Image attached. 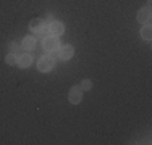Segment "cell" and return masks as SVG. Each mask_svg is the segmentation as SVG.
Wrapping results in <instances>:
<instances>
[{
	"instance_id": "cell-3",
	"label": "cell",
	"mask_w": 152,
	"mask_h": 145,
	"mask_svg": "<svg viewBox=\"0 0 152 145\" xmlns=\"http://www.w3.org/2000/svg\"><path fill=\"white\" fill-rule=\"evenodd\" d=\"M42 47H44L45 52H57V49L60 47V42L57 39V36H47V37H44Z\"/></svg>"
},
{
	"instance_id": "cell-1",
	"label": "cell",
	"mask_w": 152,
	"mask_h": 145,
	"mask_svg": "<svg viewBox=\"0 0 152 145\" xmlns=\"http://www.w3.org/2000/svg\"><path fill=\"white\" fill-rule=\"evenodd\" d=\"M53 68H55V58L52 55H44V57L39 58L37 70L41 72H49V71H52Z\"/></svg>"
},
{
	"instance_id": "cell-13",
	"label": "cell",
	"mask_w": 152,
	"mask_h": 145,
	"mask_svg": "<svg viewBox=\"0 0 152 145\" xmlns=\"http://www.w3.org/2000/svg\"><path fill=\"white\" fill-rule=\"evenodd\" d=\"M16 60H18V58L15 57V53H8V55L5 57V61L8 65H12V66H13V65H16Z\"/></svg>"
},
{
	"instance_id": "cell-11",
	"label": "cell",
	"mask_w": 152,
	"mask_h": 145,
	"mask_svg": "<svg viewBox=\"0 0 152 145\" xmlns=\"http://www.w3.org/2000/svg\"><path fill=\"white\" fill-rule=\"evenodd\" d=\"M10 50H12V53H15V55H16V53H20V55H21V52H24L23 45H21L20 42H12V44H10Z\"/></svg>"
},
{
	"instance_id": "cell-4",
	"label": "cell",
	"mask_w": 152,
	"mask_h": 145,
	"mask_svg": "<svg viewBox=\"0 0 152 145\" xmlns=\"http://www.w3.org/2000/svg\"><path fill=\"white\" fill-rule=\"evenodd\" d=\"M57 55H58L61 60H70V58L75 55L73 45H70V44H65V45L58 47V49H57Z\"/></svg>"
},
{
	"instance_id": "cell-9",
	"label": "cell",
	"mask_w": 152,
	"mask_h": 145,
	"mask_svg": "<svg viewBox=\"0 0 152 145\" xmlns=\"http://www.w3.org/2000/svg\"><path fill=\"white\" fill-rule=\"evenodd\" d=\"M21 45H23V50H32L36 47V39L32 36H26V37L21 41Z\"/></svg>"
},
{
	"instance_id": "cell-6",
	"label": "cell",
	"mask_w": 152,
	"mask_h": 145,
	"mask_svg": "<svg viewBox=\"0 0 152 145\" xmlns=\"http://www.w3.org/2000/svg\"><path fill=\"white\" fill-rule=\"evenodd\" d=\"M29 29L34 34H39V32H44L45 31V23L44 20H41V18H34V20L29 21Z\"/></svg>"
},
{
	"instance_id": "cell-12",
	"label": "cell",
	"mask_w": 152,
	"mask_h": 145,
	"mask_svg": "<svg viewBox=\"0 0 152 145\" xmlns=\"http://www.w3.org/2000/svg\"><path fill=\"white\" fill-rule=\"evenodd\" d=\"M81 90H91L92 89V82L89 81V79H84V81H81Z\"/></svg>"
},
{
	"instance_id": "cell-7",
	"label": "cell",
	"mask_w": 152,
	"mask_h": 145,
	"mask_svg": "<svg viewBox=\"0 0 152 145\" xmlns=\"http://www.w3.org/2000/svg\"><path fill=\"white\" fill-rule=\"evenodd\" d=\"M137 21L141 24H149V21H151V7L149 5L139 8V12H137Z\"/></svg>"
},
{
	"instance_id": "cell-5",
	"label": "cell",
	"mask_w": 152,
	"mask_h": 145,
	"mask_svg": "<svg viewBox=\"0 0 152 145\" xmlns=\"http://www.w3.org/2000/svg\"><path fill=\"white\" fill-rule=\"evenodd\" d=\"M81 99H83V90H81V87H78V86L71 87L70 94H68V100H70V103L78 105L79 102H81Z\"/></svg>"
},
{
	"instance_id": "cell-8",
	"label": "cell",
	"mask_w": 152,
	"mask_h": 145,
	"mask_svg": "<svg viewBox=\"0 0 152 145\" xmlns=\"http://www.w3.org/2000/svg\"><path fill=\"white\" fill-rule=\"evenodd\" d=\"M31 63H32V57L29 53H21L16 60V65L20 68H28V66H31Z\"/></svg>"
},
{
	"instance_id": "cell-10",
	"label": "cell",
	"mask_w": 152,
	"mask_h": 145,
	"mask_svg": "<svg viewBox=\"0 0 152 145\" xmlns=\"http://www.w3.org/2000/svg\"><path fill=\"white\" fill-rule=\"evenodd\" d=\"M141 37H142L144 41H151V37H152V29H151V26H144L142 29H141Z\"/></svg>"
},
{
	"instance_id": "cell-2",
	"label": "cell",
	"mask_w": 152,
	"mask_h": 145,
	"mask_svg": "<svg viewBox=\"0 0 152 145\" xmlns=\"http://www.w3.org/2000/svg\"><path fill=\"white\" fill-rule=\"evenodd\" d=\"M45 31L49 36H57V37H58V36H61L65 32V26L60 21H52V23H49L45 26Z\"/></svg>"
}]
</instances>
